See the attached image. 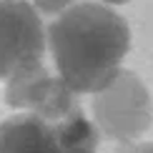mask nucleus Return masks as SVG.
I'll use <instances>...</instances> for the list:
<instances>
[{"instance_id": "f257e3e1", "label": "nucleus", "mask_w": 153, "mask_h": 153, "mask_svg": "<svg viewBox=\"0 0 153 153\" xmlns=\"http://www.w3.org/2000/svg\"><path fill=\"white\" fill-rule=\"evenodd\" d=\"M60 80L73 93H100L120 73L131 48V28L103 3H78L48 28Z\"/></svg>"}, {"instance_id": "f03ea898", "label": "nucleus", "mask_w": 153, "mask_h": 153, "mask_svg": "<svg viewBox=\"0 0 153 153\" xmlns=\"http://www.w3.org/2000/svg\"><path fill=\"white\" fill-rule=\"evenodd\" d=\"M98 133L80 108L65 118L20 113L0 123V153H95Z\"/></svg>"}, {"instance_id": "7ed1b4c3", "label": "nucleus", "mask_w": 153, "mask_h": 153, "mask_svg": "<svg viewBox=\"0 0 153 153\" xmlns=\"http://www.w3.org/2000/svg\"><path fill=\"white\" fill-rule=\"evenodd\" d=\"M93 113L100 131L116 141H133L153 123V103L148 88L131 71H120L111 85L95 93Z\"/></svg>"}, {"instance_id": "20e7f679", "label": "nucleus", "mask_w": 153, "mask_h": 153, "mask_svg": "<svg viewBox=\"0 0 153 153\" xmlns=\"http://www.w3.org/2000/svg\"><path fill=\"white\" fill-rule=\"evenodd\" d=\"M45 35L38 10L25 0H0V80L43 63Z\"/></svg>"}, {"instance_id": "39448f33", "label": "nucleus", "mask_w": 153, "mask_h": 153, "mask_svg": "<svg viewBox=\"0 0 153 153\" xmlns=\"http://www.w3.org/2000/svg\"><path fill=\"white\" fill-rule=\"evenodd\" d=\"M5 103L23 113L43 116V118H65L78 111L75 93L60 80V75L58 78L50 75L43 68V63L15 73L8 80Z\"/></svg>"}, {"instance_id": "423d86ee", "label": "nucleus", "mask_w": 153, "mask_h": 153, "mask_svg": "<svg viewBox=\"0 0 153 153\" xmlns=\"http://www.w3.org/2000/svg\"><path fill=\"white\" fill-rule=\"evenodd\" d=\"M71 3L73 0H35L38 10H43V13H63V10H68Z\"/></svg>"}, {"instance_id": "0eeeda50", "label": "nucleus", "mask_w": 153, "mask_h": 153, "mask_svg": "<svg viewBox=\"0 0 153 153\" xmlns=\"http://www.w3.org/2000/svg\"><path fill=\"white\" fill-rule=\"evenodd\" d=\"M120 153H153V143H138V146H126Z\"/></svg>"}, {"instance_id": "6e6552de", "label": "nucleus", "mask_w": 153, "mask_h": 153, "mask_svg": "<svg viewBox=\"0 0 153 153\" xmlns=\"http://www.w3.org/2000/svg\"><path fill=\"white\" fill-rule=\"evenodd\" d=\"M103 3H113V5H123V3H131V0H103Z\"/></svg>"}]
</instances>
